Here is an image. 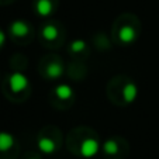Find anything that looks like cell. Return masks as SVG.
<instances>
[{"label":"cell","instance_id":"cell-7","mask_svg":"<svg viewBox=\"0 0 159 159\" xmlns=\"http://www.w3.org/2000/svg\"><path fill=\"white\" fill-rule=\"evenodd\" d=\"M38 73L47 82H58L66 75V62L58 54H47L38 61Z\"/></svg>","mask_w":159,"mask_h":159},{"label":"cell","instance_id":"cell-15","mask_svg":"<svg viewBox=\"0 0 159 159\" xmlns=\"http://www.w3.org/2000/svg\"><path fill=\"white\" fill-rule=\"evenodd\" d=\"M90 44L97 51H108L114 42L111 39V35H107L106 33H96L92 37V42Z\"/></svg>","mask_w":159,"mask_h":159},{"label":"cell","instance_id":"cell-9","mask_svg":"<svg viewBox=\"0 0 159 159\" xmlns=\"http://www.w3.org/2000/svg\"><path fill=\"white\" fill-rule=\"evenodd\" d=\"M7 34H9L10 39L17 45H28L35 38V28L30 21L17 18L9 24Z\"/></svg>","mask_w":159,"mask_h":159},{"label":"cell","instance_id":"cell-12","mask_svg":"<svg viewBox=\"0 0 159 159\" xmlns=\"http://www.w3.org/2000/svg\"><path fill=\"white\" fill-rule=\"evenodd\" d=\"M66 52L70 57V59L86 61L92 54V44L83 38L70 39L66 47Z\"/></svg>","mask_w":159,"mask_h":159},{"label":"cell","instance_id":"cell-1","mask_svg":"<svg viewBox=\"0 0 159 159\" xmlns=\"http://www.w3.org/2000/svg\"><path fill=\"white\" fill-rule=\"evenodd\" d=\"M66 148L78 158L90 159L102 151V138L92 127L76 125L69 129L65 138Z\"/></svg>","mask_w":159,"mask_h":159},{"label":"cell","instance_id":"cell-10","mask_svg":"<svg viewBox=\"0 0 159 159\" xmlns=\"http://www.w3.org/2000/svg\"><path fill=\"white\" fill-rule=\"evenodd\" d=\"M100 153L106 159H125L129 153V144L121 135H111L102 141Z\"/></svg>","mask_w":159,"mask_h":159},{"label":"cell","instance_id":"cell-4","mask_svg":"<svg viewBox=\"0 0 159 159\" xmlns=\"http://www.w3.org/2000/svg\"><path fill=\"white\" fill-rule=\"evenodd\" d=\"M31 82L24 72L11 70L3 82V93L10 102L24 103L31 94Z\"/></svg>","mask_w":159,"mask_h":159},{"label":"cell","instance_id":"cell-19","mask_svg":"<svg viewBox=\"0 0 159 159\" xmlns=\"http://www.w3.org/2000/svg\"><path fill=\"white\" fill-rule=\"evenodd\" d=\"M16 0H0V4L2 6H7V4H11V3H14Z\"/></svg>","mask_w":159,"mask_h":159},{"label":"cell","instance_id":"cell-11","mask_svg":"<svg viewBox=\"0 0 159 159\" xmlns=\"http://www.w3.org/2000/svg\"><path fill=\"white\" fill-rule=\"evenodd\" d=\"M20 148L13 134L7 131H0V159H16Z\"/></svg>","mask_w":159,"mask_h":159},{"label":"cell","instance_id":"cell-14","mask_svg":"<svg viewBox=\"0 0 159 159\" xmlns=\"http://www.w3.org/2000/svg\"><path fill=\"white\" fill-rule=\"evenodd\" d=\"M66 75L73 82H83L87 76V66L84 61L70 59L66 63Z\"/></svg>","mask_w":159,"mask_h":159},{"label":"cell","instance_id":"cell-16","mask_svg":"<svg viewBox=\"0 0 159 159\" xmlns=\"http://www.w3.org/2000/svg\"><path fill=\"white\" fill-rule=\"evenodd\" d=\"M10 66L13 68V70H21L24 72L28 66V59L25 55L23 54H14L10 59Z\"/></svg>","mask_w":159,"mask_h":159},{"label":"cell","instance_id":"cell-18","mask_svg":"<svg viewBox=\"0 0 159 159\" xmlns=\"http://www.w3.org/2000/svg\"><path fill=\"white\" fill-rule=\"evenodd\" d=\"M4 44H6V33L0 28V49L4 47Z\"/></svg>","mask_w":159,"mask_h":159},{"label":"cell","instance_id":"cell-17","mask_svg":"<svg viewBox=\"0 0 159 159\" xmlns=\"http://www.w3.org/2000/svg\"><path fill=\"white\" fill-rule=\"evenodd\" d=\"M23 159H41V155L38 152H35V151H28V152L24 153Z\"/></svg>","mask_w":159,"mask_h":159},{"label":"cell","instance_id":"cell-3","mask_svg":"<svg viewBox=\"0 0 159 159\" xmlns=\"http://www.w3.org/2000/svg\"><path fill=\"white\" fill-rule=\"evenodd\" d=\"M139 89L137 82L127 75H116L106 86V96L111 104L117 107H128L137 102Z\"/></svg>","mask_w":159,"mask_h":159},{"label":"cell","instance_id":"cell-13","mask_svg":"<svg viewBox=\"0 0 159 159\" xmlns=\"http://www.w3.org/2000/svg\"><path fill=\"white\" fill-rule=\"evenodd\" d=\"M31 7L38 17L48 18L57 13L59 7V0H33Z\"/></svg>","mask_w":159,"mask_h":159},{"label":"cell","instance_id":"cell-5","mask_svg":"<svg viewBox=\"0 0 159 159\" xmlns=\"http://www.w3.org/2000/svg\"><path fill=\"white\" fill-rule=\"evenodd\" d=\"M37 38L44 48L58 49L65 44L66 28L59 20H48L39 25Z\"/></svg>","mask_w":159,"mask_h":159},{"label":"cell","instance_id":"cell-8","mask_svg":"<svg viewBox=\"0 0 159 159\" xmlns=\"http://www.w3.org/2000/svg\"><path fill=\"white\" fill-rule=\"evenodd\" d=\"M48 102L54 108L59 111L69 110L76 102V93L73 87L68 83H58L51 89Z\"/></svg>","mask_w":159,"mask_h":159},{"label":"cell","instance_id":"cell-2","mask_svg":"<svg viewBox=\"0 0 159 159\" xmlns=\"http://www.w3.org/2000/svg\"><path fill=\"white\" fill-rule=\"evenodd\" d=\"M141 31L142 24L138 16H135L134 13H121L111 24L110 35L114 45L128 48L137 44L141 37Z\"/></svg>","mask_w":159,"mask_h":159},{"label":"cell","instance_id":"cell-6","mask_svg":"<svg viewBox=\"0 0 159 159\" xmlns=\"http://www.w3.org/2000/svg\"><path fill=\"white\" fill-rule=\"evenodd\" d=\"M63 144V134L57 125H48L41 127L35 137V145L38 152L44 155H54L62 148Z\"/></svg>","mask_w":159,"mask_h":159}]
</instances>
